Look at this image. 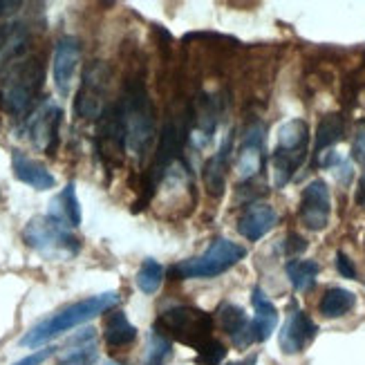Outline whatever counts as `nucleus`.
<instances>
[{
    "instance_id": "6",
    "label": "nucleus",
    "mask_w": 365,
    "mask_h": 365,
    "mask_svg": "<svg viewBox=\"0 0 365 365\" xmlns=\"http://www.w3.org/2000/svg\"><path fill=\"white\" fill-rule=\"evenodd\" d=\"M247 258V249L229 237H217L204 253L188 260H180L170 267V276L175 280L188 278H215L220 274H227L231 267Z\"/></svg>"
},
{
    "instance_id": "12",
    "label": "nucleus",
    "mask_w": 365,
    "mask_h": 365,
    "mask_svg": "<svg viewBox=\"0 0 365 365\" xmlns=\"http://www.w3.org/2000/svg\"><path fill=\"white\" fill-rule=\"evenodd\" d=\"M78 58H81V45L74 36L58 38L54 47L52 58V72H54V86L61 97H68L72 90V81L78 68Z\"/></svg>"
},
{
    "instance_id": "15",
    "label": "nucleus",
    "mask_w": 365,
    "mask_h": 365,
    "mask_svg": "<svg viewBox=\"0 0 365 365\" xmlns=\"http://www.w3.org/2000/svg\"><path fill=\"white\" fill-rule=\"evenodd\" d=\"M278 215L274 211L272 204H264V202H256V204H249L240 222H237V231L240 235H245L249 242H258L262 237L276 227Z\"/></svg>"
},
{
    "instance_id": "9",
    "label": "nucleus",
    "mask_w": 365,
    "mask_h": 365,
    "mask_svg": "<svg viewBox=\"0 0 365 365\" xmlns=\"http://www.w3.org/2000/svg\"><path fill=\"white\" fill-rule=\"evenodd\" d=\"M63 110L54 101H45L27 121V135L38 150L54 155L58 148V128H61Z\"/></svg>"
},
{
    "instance_id": "13",
    "label": "nucleus",
    "mask_w": 365,
    "mask_h": 365,
    "mask_svg": "<svg viewBox=\"0 0 365 365\" xmlns=\"http://www.w3.org/2000/svg\"><path fill=\"white\" fill-rule=\"evenodd\" d=\"M319 334V325H316L303 309H292L287 321L280 327V350L284 354H298L316 339Z\"/></svg>"
},
{
    "instance_id": "11",
    "label": "nucleus",
    "mask_w": 365,
    "mask_h": 365,
    "mask_svg": "<svg viewBox=\"0 0 365 365\" xmlns=\"http://www.w3.org/2000/svg\"><path fill=\"white\" fill-rule=\"evenodd\" d=\"M264 164V123L253 121L245 128L242 146L237 150L235 170L242 180L256 178Z\"/></svg>"
},
{
    "instance_id": "26",
    "label": "nucleus",
    "mask_w": 365,
    "mask_h": 365,
    "mask_svg": "<svg viewBox=\"0 0 365 365\" xmlns=\"http://www.w3.org/2000/svg\"><path fill=\"white\" fill-rule=\"evenodd\" d=\"M173 354V343L160 334L157 329L150 331L148 336V347H146V361L144 365H166V361L170 359Z\"/></svg>"
},
{
    "instance_id": "30",
    "label": "nucleus",
    "mask_w": 365,
    "mask_h": 365,
    "mask_svg": "<svg viewBox=\"0 0 365 365\" xmlns=\"http://www.w3.org/2000/svg\"><path fill=\"white\" fill-rule=\"evenodd\" d=\"M54 354H56V347H43V350H36V352L27 354L25 359L16 361L14 365H43L47 359L54 356Z\"/></svg>"
},
{
    "instance_id": "23",
    "label": "nucleus",
    "mask_w": 365,
    "mask_h": 365,
    "mask_svg": "<svg viewBox=\"0 0 365 365\" xmlns=\"http://www.w3.org/2000/svg\"><path fill=\"white\" fill-rule=\"evenodd\" d=\"M354 305H356V296L352 292H347L343 287H329L321 298L319 309L325 319H339V316H345Z\"/></svg>"
},
{
    "instance_id": "3",
    "label": "nucleus",
    "mask_w": 365,
    "mask_h": 365,
    "mask_svg": "<svg viewBox=\"0 0 365 365\" xmlns=\"http://www.w3.org/2000/svg\"><path fill=\"white\" fill-rule=\"evenodd\" d=\"M121 125H123V139L125 148L135 155H144L148 144L155 135V121H153V103L144 88V83L135 78L125 86L123 99L117 108Z\"/></svg>"
},
{
    "instance_id": "18",
    "label": "nucleus",
    "mask_w": 365,
    "mask_h": 365,
    "mask_svg": "<svg viewBox=\"0 0 365 365\" xmlns=\"http://www.w3.org/2000/svg\"><path fill=\"white\" fill-rule=\"evenodd\" d=\"M97 361H99L97 331L92 327H86L70 341L68 352L58 359L56 365H97Z\"/></svg>"
},
{
    "instance_id": "21",
    "label": "nucleus",
    "mask_w": 365,
    "mask_h": 365,
    "mask_svg": "<svg viewBox=\"0 0 365 365\" xmlns=\"http://www.w3.org/2000/svg\"><path fill=\"white\" fill-rule=\"evenodd\" d=\"M345 133V121L339 113H329L319 121V128H316V139H314V155L319 157L323 155L327 148H331L334 144L343 139Z\"/></svg>"
},
{
    "instance_id": "31",
    "label": "nucleus",
    "mask_w": 365,
    "mask_h": 365,
    "mask_svg": "<svg viewBox=\"0 0 365 365\" xmlns=\"http://www.w3.org/2000/svg\"><path fill=\"white\" fill-rule=\"evenodd\" d=\"M336 272L343 276V278H347V280H354L356 278V267H354V262L345 256L343 251H336Z\"/></svg>"
},
{
    "instance_id": "14",
    "label": "nucleus",
    "mask_w": 365,
    "mask_h": 365,
    "mask_svg": "<svg viewBox=\"0 0 365 365\" xmlns=\"http://www.w3.org/2000/svg\"><path fill=\"white\" fill-rule=\"evenodd\" d=\"M217 321L225 329V334L229 336L231 345L237 350H245L251 343H256V334H253V323L247 319V314L242 307H237L233 303H222L217 307Z\"/></svg>"
},
{
    "instance_id": "7",
    "label": "nucleus",
    "mask_w": 365,
    "mask_h": 365,
    "mask_svg": "<svg viewBox=\"0 0 365 365\" xmlns=\"http://www.w3.org/2000/svg\"><path fill=\"white\" fill-rule=\"evenodd\" d=\"M309 146V125L303 119H292L280 125L278 130V144L274 150V186L284 188L296 170L303 166Z\"/></svg>"
},
{
    "instance_id": "33",
    "label": "nucleus",
    "mask_w": 365,
    "mask_h": 365,
    "mask_svg": "<svg viewBox=\"0 0 365 365\" xmlns=\"http://www.w3.org/2000/svg\"><path fill=\"white\" fill-rule=\"evenodd\" d=\"M256 363H258V356H256V354H251V356H247V359H242V361L227 363V365H256Z\"/></svg>"
},
{
    "instance_id": "32",
    "label": "nucleus",
    "mask_w": 365,
    "mask_h": 365,
    "mask_svg": "<svg viewBox=\"0 0 365 365\" xmlns=\"http://www.w3.org/2000/svg\"><path fill=\"white\" fill-rule=\"evenodd\" d=\"M356 204L361 206V209H365V173L361 175V180H359V188H356Z\"/></svg>"
},
{
    "instance_id": "4",
    "label": "nucleus",
    "mask_w": 365,
    "mask_h": 365,
    "mask_svg": "<svg viewBox=\"0 0 365 365\" xmlns=\"http://www.w3.org/2000/svg\"><path fill=\"white\" fill-rule=\"evenodd\" d=\"M168 341H178L190 350H200L213 339V316L193 305H178L162 312L153 325Z\"/></svg>"
},
{
    "instance_id": "10",
    "label": "nucleus",
    "mask_w": 365,
    "mask_h": 365,
    "mask_svg": "<svg viewBox=\"0 0 365 365\" xmlns=\"http://www.w3.org/2000/svg\"><path fill=\"white\" fill-rule=\"evenodd\" d=\"M331 215V197L329 188L323 180H312L300 195L298 217L312 231H323L329 225Z\"/></svg>"
},
{
    "instance_id": "28",
    "label": "nucleus",
    "mask_w": 365,
    "mask_h": 365,
    "mask_svg": "<svg viewBox=\"0 0 365 365\" xmlns=\"http://www.w3.org/2000/svg\"><path fill=\"white\" fill-rule=\"evenodd\" d=\"M352 160L365 173V119H361L356 123V128H354V137H352Z\"/></svg>"
},
{
    "instance_id": "1",
    "label": "nucleus",
    "mask_w": 365,
    "mask_h": 365,
    "mask_svg": "<svg viewBox=\"0 0 365 365\" xmlns=\"http://www.w3.org/2000/svg\"><path fill=\"white\" fill-rule=\"evenodd\" d=\"M119 303V294L117 292H106V294H97L78 300V303H72L68 307H63L61 312L52 314L50 319L41 321L38 325H34L29 331H25V336L21 339L23 347H41L47 341H52L66 331L83 325L92 319H97L99 314L110 312Z\"/></svg>"
},
{
    "instance_id": "27",
    "label": "nucleus",
    "mask_w": 365,
    "mask_h": 365,
    "mask_svg": "<svg viewBox=\"0 0 365 365\" xmlns=\"http://www.w3.org/2000/svg\"><path fill=\"white\" fill-rule=\"evenodd\" d=\"M225 359H227V345L220 343L217 339H211L209 343H204L195 354L197 365H222Z\"/></svg>"
},
{
    "instance_id": "34",
    "label": "nucleus",
    "mask_w": 365,
    "mask_h": 365,
    "mask_svg": "<svg viewBox=\"0 0 365 365\" xmlns=\"http://www.w3.org/2000/svg\"><path fill=\"white\" fill-rule=\"evenodd\" d=\"M99 365H121V363H117V361H113V359H106V361H101Z\"/></svg>"
},
{
    "instance_id": "17",
    "label": "nucleus",
    "mask_w": 365,
    "mask_h": 365,
    "mask_svg": "<svg viewBox=\"0 0 365 365\" xmlns=\"http://www.w3.org/2000/svg\"><path fill=\"white\" fill-rule=\"evenodd\" d=\"M231 153H233V135H227L225 141H222V146L217 148V153L213 157H209V162L204 164V184L213 197H220L225 193L227 166H229Z\"/></svg>"
},
{
    "instance_id": "29",
    "label": "nucleus",
    "mask_w": 365,
    "mask_h": 365,
    "mask_svg": "<svg viewBox=\"0 0 365 365\" xmlns=\"http://www.w3.org/2000/svg\"><path fill=\"white\" fill-rule=\"evenodd\" d=\"M307 249V240L303 235H298V233H287V237L282 240V253L287 258H296L298 253H303Z\"/></svg>"
},
{
    "instance_id": "19",
    "label": "nucleus",
    "mask_w": 365,
    "mask_h": 365,
    "mask_svg": "<svg viewBox=\"0 0 365 365\" xmlns=\"http://www.w3.org/2000/svg\"><path fill=\"white\" fill-rule=\"evenodd\" d=\"M251 303H253V309H256V314H253V319H251L253 334H256L258 343H264L278 325V309L260 287H253Z\"/></svg>"
},
{
    "instance_id": "22",
    "label": "nucleus",
    "mask_w": 365,
    "mask_h": 365,
    "mask_svg": "<svg viewBox=\"0 0 365 365\" xmlns=\"http://www.w3.org/2000/svg\"><path fill=\"white\" fill-rule=\"evenodd\" d=\"M50 215L58 217L61 222H66L68 227L81 225V204H78V200H76V190H74L72 182L61 190L58 197H54Z\"/></svg>"
},
{
    "instance_id": "2",
    "label": "nucleus",
    "mask_w": 365,
    "mask_h": 365,
    "mask_svg": "<svg viewBox=\"0 0 365 365\" xmlns=\"http://www.w3.org/2000/svg\"><path fill=\"white\" fill-rule=\"evenodd\" d=\"M45 81V68L36 56H16L0 68V108L23 115L34 103Z\"/></svg>"
},
{
    "instance_id": "8",
    "label": "nucleus",
    "mask_w": 365,
    "mask_h": 365,
    "mask_svg": "<svg viewBox=\"0 0 365 365\" xmlns=\"http://www.w3.org/2000/svg\"><path fill=\"white\" fill-rule=\"evenodd\" d=\"M108 92V70L101 63H94L86 70L81 90L76 94L74 113L83 119H99L103 117V103Z\"/></svg>"
},
{
    "instance_id": "5",
    "label": "nucleus",
    "mask_w": 365,
    "mask_h": 365,
    "mask_svg": "<svg viewBox=\"0 0 365 365\" xmlns=\"http://www.w3.org/2000/svg\"><path fill=\"white\" fill-rule=\"evenodd\" d=\"M23 240L41 256L50 260H66L74 258L81 251L78 237L68 229L66 222H61L54 215H36L27 222L23 229Z\"/></svg>"
},
{
    "instance_id": "25",
    "label": "nucleus",
    "mask_w": 365,
    "mask_h": 365,
    "mask_svg": "<svg viewBox=\"0 0 365 365\" xmlns=\"http://www.w3.org/2000/svg\"><path fill=\"white\" fill-rule=\"evenodd\" d=\"M135 280H137V287L141 292L153 296V294L160 292L162 282H164V267L157 260H153V258H146L144 262H141Z\"/></svg>"
},
{
    "instance_id": "24",
    "label": "nucleus",
    "mask_w": 365,
    "mask_h": 365,
    "mask_svg": "<svg viewBox=\"0 0 365 365\" xmlns=\"http://www.w3.org/2000/svg\"><path fill=\"white\" fill-rule=\"evenodd\" d=\"M284 272L296 292H309L319 278L321 264L316 260H289L284 264Z\"/></svg>"
},
{
    "instance_id": "16",
    "label": "nucleus",
    "mask_w": 365,
    "mask_h": 365,
    "mask_svg": "<svg viewBox=\"0 0 365 365\" xmlns=\"http://www.w3.org/2000/svg\"><path fill=\"white\" fill-rule=\"evenodd\" d=\"M11 168L16 180L36 190H50L56 186V178L47 170V166L38 160H31L23 150H11Z\"/></svg>"
},
{
    "instance_id": "20",
    "label": "nucleus",
    "mask_w": 365,
    "mask_h": 365,
    "mask_svg": "<svg viewBox=\"0 0 365 365\" xmlns=\"http://www.w3.org/2000/svg\"><path fill=\"white\" fill-rule=\"evenodd\" d=\"M103 339L110 347H125L137 339V327L125 319L123 312H110L106 316Z\"/></svg>"
}]
</instances>
